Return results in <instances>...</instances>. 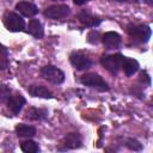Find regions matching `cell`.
<instances>
[{
  "instance_id": "484cf974",
  "label": "cell",
  "mask_w": 153,
  "mask_h": 153,
  "mask_svg": "<svg viewBox=\"0 0 153 153\" xmlns=\"http://www.w3.org/2000/svg\"><path fill=\"white\" fill-rule=\"evenodd\" d=\"M53 1H59V0H53Z\"/></svg>"
},
{
  "instance_id": "8fae6325",
  "label": "cell",
  "mask_w": 153,
  "mask_h": 153,
  "mask_svg": "<svg viewBox=\"0 0 153 153\" xmlns=\"http://www.w3.org/2000/svg\"><path fill=\"white\" fill-rule=\"evenodd\" d=\"M102 42L106 49H118L122 44V38L117 32L109 31L102 36Z\"/></svg>"
},
{
  "instance_id": "8992f818",
  "label": "cell",
  "mask_w": 153,
  "mask_h": 153,
  "mask_svg": "<svg viewBox=\"0 0 153 153\" xmlns=\"http://www.w3.org/2000/svg\"><path fill=\"white\" fill-rule=\"evenodd\" d=\"M82 145V137L78 133H68L61 141V143L57 147V151H69V149H76L81 147Z\"/></svg>"
},
{
  "instance_id": "7a4b0ae2",
  "label": "cell",
  "mask_w": 153,
  "mask_h": 153,
  "mask_svg": "<svg viewBox=\"0 0 153 153\" xmlns=\"http://www.w3.org/2000/svg\"><path fill=\"white\" fill-rule=\"evenodd\" d=\"M80 82L91 88H96L99 92H105V91L110 90L108 82L97 73H87V74L82 75L80 78Z\"/></svg>"
},
{
  "instance_id": "30bf717a",
  "label": "cell",
  "mask_w": 153,
  "mask_h": 153,
  "mask_svg": "<svg viewBox=\"0 0 153 153\" xmlns=\"http://www.w3.org/2000/svg\"><path fill=\"white\" fill-rule=\"evenodd\" d=\"M78 19L84 26H87V27H96L102 23V18L92 14L88 10H82L78 14Z\"/></svg>"
},
{
  "instance_id": "e0dca14e",
  "label": "cell",
  "mask_w": 153,
  "mask_h": 153,
  "mask_svg": "<svg viewBox=\"0 0 153 153\" xmlns=\"http://www.w3.org/2000/svg\"><path fill=\"white\" fill-rule=\"evenodd\" d=\"M139 67H140V65L136 60L124 57L123 63H122V69H123V72L126 73L127 76H131L134 73H136L139 71Z\"/></svg>"
},
{
  "instance_id": "5b68a950",
  "label": "cell",
  "mask_w": 153,
  "mask_h": 153,
  "mask_svg": "<svg viewBox=\"0 0 153 153\" xmlns=\"http://www.w3.org/2000/svg\"><path fill=\"white\" fill-rule=\"evenodd\" d=\"M4 25L5 27L11 32H20L25 29V22L24 19L14 13V12H6L4 16Z\"/></svg>"
},
{
  "instance_id": "603a6c76",
  "label": "cell",
  "mask_w": 153,
  "mask_h": 153,
  "mask_svg": "<svg viewBox=\"0 0 153 153\" xmlns=\"http://www.w3.org/2000/svg\"><path fill=\"white\" fill-rule=\"evenodd\" d=\"M73 1H74V4H75V5H79V6H81V5L86 4V2H88L90 0H73Z\"/></svg>"
},
{
  "instance_id": "277c9868",
  "label": "cell",
  "mask_w": 153,
  "mask_h": 153,
  "mask_svg": "<svg viewBox=\"0 0 153 153\" xmlns=\"http://www.w3.org/2000/svg\"><path fill=\"white\" fill-rule=\"evenodd\" d=\"M39 73L45 80H48L51 84L59 85V84H62L65 81V73L60 68H57L53 65L43 66L39 69Z\"/></svg>"
},
{
  "instance_id": "7402d4cb",
  "label": "cell",
  "mask_w": 153,
  "mask_h": 153,
  "mask_svg": "<svg viewBox=\"0 0 153 153\" xmlns=\"http://www.w3.org/2000/svg\"><path fill=\"white\" fill-rule=\"evenodd\" d=\"M99 38V33L97 32V31H91L90 33H88V36H87V41L90 42V43H98V39Z\"/></svg>"
},
{
  "instance_id": "ac0fdd59",
  "label": "cell",
  "mask_w": 153,
  "mask_h": 153,
  "mask_svg": "<svg viewBox=\"0 0 153 153\" xmlns=\"http://www.w3.org/2000/svg\"><path fill=\"white\" fill-rule=\"evenodd\" d=\"M20 148L23 152L25 153H37L39 152V146L37 142L32 141V140H26V141H23L20 143Z\"/></svg>"
},
{
  "instance_id": "4fadbf2b",
  "label": "cell",
  "mask_w": 153,
  "mask_h": 153,
  "mask_svg": "<svg viewBox=\"0 0 153 153\" xmlns=\"http://www.w3.org/2000/svg\"><path fill=\"white\" fill-rule=\"evenodd\" d=\"M27 92L32 96V97H38V98H53V92L43 86V85H30L27 87Z\"/></svg>"
},
{
  "instance_id": "2e32d148",
  "label": "cell",
  "mask_w": 153,
  "mask_h": 153,
  "mask_svg": "<svg viewBox=\"0 0 153 153\" xmlns=\"http://www.w3.org/2000/svg\"><path fill=\"white\" fill-rule=\"evenodd\" d=\"M14 130H16V134L19 137L30 139V137H33L36 135V128L32 127V126H29V124H24V123L17 124Z\"/></svg>"
},
{
  "instance_id": "9c48e42d",
  "label": "cell",
  "mask_w": 153,
  "mask_h": 153,
  "mask_svg": "<svg viewBox=\"0 0 153 153\" xmlns=\"http://www.w3.org/2000/svg\"><path fill=\"white\" fill-rule=\"evenodd\" d=\"M6 103H7L8 110H10L12 114L17 115V114L20 112V110H22L23 106L25 105L26 99L24 98V96H22L20 93L16 92V93H13V94H10V97H8V99H7Z\"/></svg>"
},
{
  "instance_id": "d6986e66",
  "label": "cell",
  "mask_w": 153,
  "mask_h": 153,
  "mask_svg": "<svg viewBox=\"0 0 153 153\" xmlns=\"http://www.w3.org/2000/svg\"><path fill=\"white\" fill-rule=\"evenodd\" d=\"M8 67V51L0 44V71H5Z\"/></svg>"
},
{
  "instance_id": "6da1fadb",
  "label": "cell",
  "mask_w": 153,
  "mask_h": 153,
  "mask_svg": "<svg viewBox=\"0 0 153 153\" xmlns=\"http://www.w3.org/2000/svg\"><path fill=\"white\" fill-rule=\"evenodd\" d=\"M128 35L139 43H147L151 38L152 30L146 24H129L127 26Z\"/></svg>"
},
{
  "instance_id": "9a60e30c",
  "label": "cell",
  "mask_w": 153,
  "mask_h": 153,
  "mask_svg": "<svg viewBox=\"0 0 153 153\" xmlns=\"http://www.w3.org/2000/svg\"><path fill=\"white\" fill-rule=\"evenodd\" d=\"M31 36H33L35 38H42L44 35L43 31V26L41 24V22L38 19H31L27 24V30H26Z\"/></svg>"
},
{
  "instance_id": "cb8c5ba5",
  "label": "cell",
  "mask_w": 153,
  "mask_h": 153,
  "mask_svg": "<svg viewBox=\"0 0 153 153\" xmlns=\"http://www.w3.org/2000/svg\"><path fill=\"white\" fill-rule=\"evenodd\" d=\"M109 1H117V2H136L137 0H109Z\"/></svg>"
},
{
  "instance_id": "3957f363",
  "label": "cell",
  "mask_w": 153,
  "mask_h": 153,
  "mask_svg": "<svg viewBox=\"0 0 153 153\" xmlns=\"http://www.w3.org/2000/svg\"><path fill=\"white\" fill-rule=\"evenodd\" d=\"M126 56H123L122 54H112V55H103L100 57V63L102 66L109 71L111 74L116 75L118 73V71L122 68V63Z\"/></svg>"
},
{
  "instance_id": "44dd1931",
  "label": "cell",
  "mask_w": 153,
  "mask_h": 153,
  "mask_svg": "<svg viewBox=\"0 0 153 153\" xmlns=\"http://www.w3.org/2000/svg\"><path fill=\"white\" fill-rule=\"evenodd\" d=\"M11 94V90L7 85L5 84H0V104L2 103H6L8 97Z\"/></svg>"
},
{
  "instance_id": "ba28073f",
  "label": "cell",
  "mask_w": 153,
  "mask_h": 153,
  "mask_svg": "<svg viewBox=\"0 0 153 153\" xmlns=\"http://www.w3.org/2000/svg\"><path fill=\"white\" fill-rule=\"evenodd\" d=\"M69 61H71V65L76 71H85L93 65V62L91 61L90 57H87L86 55H84L82 53H79V51L72 53L69 55Z\"/></svg>"
},
{
  "instance_id": "d4e9b609",
  "label": "cell",
  "mask_w": 153,
  "mask_h": 153,
  "mask_svg": "<svg viewBox=\"0 0 153 153\" xmlns=\"http://www.w3.org/2000/svg\"><path fill=\"white\" fill-rule=\"evenodd\" d=\"M147 5H149V6H153V0H143Z\"/></svg>"
},
{
  "instance_id": "7c38bea8",
  "label": "cell",
  "mask_w": 153,
  "mask_h": 153,
  "mask_svg": "<svg viewBox=\"0 0 153 153\" xmlns=\"http://www.w3.org/2000/svg\"><path fill=\"white\" fill-rule=\"evenodd\" d=\"M16 10L22 13L24 17H33L35 14L38 13V8L35 4L29 2V1H19L16 5Z\"/></svg>"
},
{
  "instance_id": "52a82bcc",
  "label": "cell",
  "mask_w": 153,
  "mask_h": 153,
  "mask_svg": "<svg viewBox=\"0 0 153 153\" xmlns=\"http://www.w3.org/2000/svg\"><path fill=\"white\" fill-rule=\"evenodd\" d=\"M69 13H71L69 6L63 5V4L48 6L43 12L44 17L50 18V19H62V18H66L67 16H69Z\"/></svg>"
},
{
  "instance_id": "ffe728a7",
  "label": "cell",
  "mask_w": 153,
  "mask_h": 153,
  "mask_svg": "<svg viewBox=\"0 0 153 153\" xmlns=\"http://www.w3.org/2000/svg\"><path fill=\"white\" fill-rule=\"evenodd\" d=\"M126 146H127L129 149L136 151V152L142 149V145H141L136 139H134V137H128V139L126 140Z\"/></svg>"
},
{
  "instance_id": "5bb4252c",
  "label": "cell",
  "mask_w": 153,
  "mask_h": 153,
  "mask_svg": "<svg viewBox=\"0 0 153 153\" xmlns=\"http://www.w3.org/2000/svg\"><path fill=\"white\" fill-rule=\"evenodd\" d=\"M48 117V111L45 109H38L35 106L29 108L25 111V118L30 121H42Z\"/></svg>"
}]
</instances>
